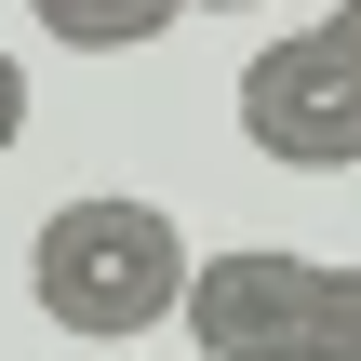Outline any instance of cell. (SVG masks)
Segmentation results:
<instances>
[{
	"label": "cell",
	"instance_id": "cell-1",
	"mask_svg": "<svg viewBox=\"0 0 361 361\" xmlns=\"http://www.w3.org/2000/svg\"><path fill=\"white\" fill-rule=\"evenodd\" d=\"M188 228L161 214V201H134V188H80V201H54L40 214V241H27V308L54 322V335H94V348H121V335H161L174 308H188Z\"/></svg>",
	"mask_w": 361,
	"mask_h": 361
},
{
	"label": "cell",
	"instance_id": "cell-2",
	"mask_svg": "<svg viewBox=\"0 0 361 361\" xmlns=\"http://www.w3.org/2000/svg\"><path fill=\"white\" fill-rule=\"evenodd\" d=\"M241 134L268 161H295V174H348L361 161V67H348V40H335V13L281 27L241 67Z\"/></svg>",
	"mask_w": 361,
	"mask_h": 361
},
{
	"label": "cell",
	"instance_id": "cell-3",
	"mask_svg": "<svg viewBox=\"0 0 361 361\" xmlns=\"http://www.w3.org/2000/svg\"><path fill=\"white\" fill-rule=\"evenodd\" d=\"M308 308H322V255H281V241H228L188 268V348L201 361H308Z\"/></svg>",
	"mask_w": 361,
	"mask_h": 361
},
{
	"label": "cell",
	"instance_id": "cell-4",
	"mask_svg": "<svg viewBox=\"0 0 361 361\" xmlns=\"http://www.w3.org/2000/svg\"><path fill=\"white\" fill-rule=\"evenodd\" d=\"M308 361H361V268H322V308H308Z\"/></svg>",
	"mask_w": 361,
	"mask_h": 361
},
{
	"label": "cell",
	"instance_id": "cell-5",
	"mask_svg": "<svg viewBox=\"0 0 361 361\" xmlns=\"http://www.w3.org/2000/svg\"><path fill=\"white\" fill-rule=\"evenodd\" d=\"M161 27H174V13H54V40H94V54H107V40H161Z\"/></svg>",
	"mask_w": 361,
	"mask_h": 361
},
{
	"label": "cell",
	"instance_id": "cell-6",
	"mask_svg": "<svg viewBox=\"0 0 361 361\" xmlns=\"http://www.w3.org/2000/svg\"><path fill=\"white\" fill-rule=\"evenodd\" d=\"M13 134H27V67L0 54V147H13Z\"/></svg>",
	"mask_w": 361,
	"mask_h": 361
},
{
	"label": "cell",
	"instance_id": "cell-7",
	"mask_svg": "<svg viewBox=\"0 0 361 361\" xmlns=\"http://www.w3.org/2000/svg\"><path fill=\"white\" fill-rule=\"evenodd\" d=\"M335 40H348V67H361V0H348V13H335Z\"/></svg>",
	"mask_w": 361,
	"mask_h": 361
}]
</instances>
